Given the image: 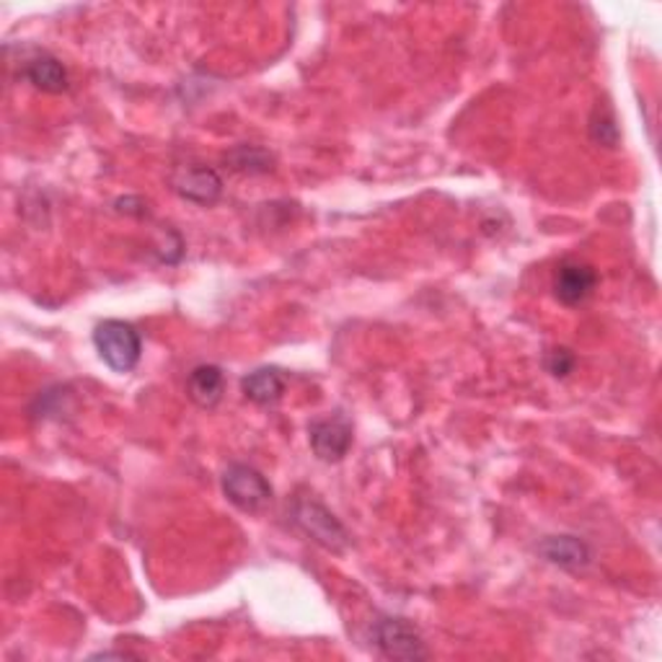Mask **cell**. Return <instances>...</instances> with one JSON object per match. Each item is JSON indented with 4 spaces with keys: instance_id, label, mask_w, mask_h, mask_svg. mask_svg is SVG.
<instances>
[{
    "instance_id": "1",
    "label": "cell",
    "mask_w": 662,
    "mask_h": 662,
    "mask_svg": "<svg viewBox=\"0 0 662 662\" xmlns=\"http://www.w3.org/2000/svg\"><path fill=\"white\" fill-rule=\"evenodd\" d=\"M290 515H293L295 528L303 530L321 549L331 551V554H344L350 549L347 528L316 497H295Z\"/></svg>"
},
{
    "instance_id": "2",
    "label": "cell",
    "mask_w": 662,
    "mask_h": 662,
    "mask_svg": "<svg viewBox=\"0 0 662 662\" xmlns=\"http://www.w3.org/2000/svg\"><path fill=\"white\" fill-rule=\"evenodd\" d=\"M94 347L99 357L114 372H130L137 368L143 355V340L130 321L107 319L96 323L94 329Z\"/></svg>"
},
{
    "instance_id": "3",
    "label": "cell",
    "mask_w": 662,
    "mask_h": 662,
    "mask_svg": "<svg viewBox=\"0 0 662 662\" xmlns=\"http://www.w3.org/2000/svg\"><path fill=\"white\" fill-rule=\"evenodd\" d=\"M372 645L385 660L419 662L430 658L422 634L409 618L402 616H381L372 621Z\"/></svg>"
},
{
    "instance_id": "4",
    "label": "cell",
    "mask_w": 662,
    "mask_h": 662,
    "mask_svg": "<svg viewBox=\"0 0 662 662\" xmlns=\"http://www.w3.org/2000/svg\"><path fill=\"white\" fill-rule=\"evenodd\" d=\"M220 487H223L225 500L233 507H238L241 513L257 515L272 505L274 489L265 479V474L257 471L254 466L231 464L225 468L223 479H220Z\"/></svg>"
},
{
    "instance_id": "5",
    "label": "cell",
    "mask_w": 662,
    "mask_h": 662,
    "mask_svg": "<svg viewBox=\"0 0 662 662\" xmlns=\"http://www.w3.org/2000/svg\"><path fill=\"white\" fill-rule=\"evenodd\" d=\"M171 189L186 203L210 207L223 197V179L212 166L205 163H182L174 166V171L169 174Z\"/></svg>"
},
{
    "instance_id": "6",
    "label": "cell",
    "mask_w": 662,
    "mask_h": 662,
    "mask_svg": "<svg viewBox=\"0 0 662 662\" xmlns=\"http://www.w3.org/2000/svg\"><path fill=\"white\" fill-rule=\"evenodd\" d=\"M308 440L316 458L323 464H340L352 448V422L340 412L314 419L308 427Z\"/></svg>"
},
{
    "instance_id": "7",
    "label": "cell",
    "mask_w": 662,
    "mask_h": 662,
    "mask_svg": "<svg viewBox=\"0 0 662 662\" xmlns=\"http://www.w3.org/2000/svg\"><path fill=\"white\" fill-rule=\"evenodd\" d=\"M598 269L592 265H585V261H562L554 272V298L562 303V306H583L585 301L596 293L598 287Z\"/></svg>"
},
{
    "instance_id": "8",
    "label": "cell",
    "mask_w": 662,
    "mask_h": 662,
    "mask_svg": "<svg viewBox=\"0 0 662 662\" xmlns=\"http://www.w3.org/2000/svg\"><path fill=\"white\" fill-rule=\"evenodd\" d=\"M538 556L543 562L554 564L559 569H585L592 562V551L583 538L562 534V536H547L541 543H538Z\"/></svg>"
},
{
    "instance_id": "9",
    "label": "cell",
    "mask_w": 662,
    "mask_h": 662,
    "mask_svg": "<svg viewBox=\"0 0 662 662\" xmlns=\"http://www.w3.org/2000/svg\"><path fill=\"white\" fill-rule=\"evenodd\" d=\"M225 372L218 365H197L186 378V396L199 409H216L223 402Z\"/></svg>"
},
{
    "instance_id": "10",
    "label": "cell",
    "mask_w": 662,
    "mask_h": 662,
    "mask_svg": "<svg viewBox=\"0 0 662 662\" xmlns=\"http://www.w3.org/2000/svg\"><path fill=\"white\" fill-rule=\"evenodd\" d=\"M285 372L280 368H272V365H267V368H257L252 370L248 376H244V381H241V391H244V396L252 404L257 406H274L280 402L282 396H285Z\"/></svg>"
},
{
    "instance_id": "11",
    "label": "cell",
    "mask_w": 662,
    "mask_h": 662,
    "mask_svg": "<svg viewBox=\"0 0 662 662\" xmlns=\"http://www.w3.org/2000/svg\"><path fill=\"white\" fill-rule=\"evenodd\" d=\"M24 78L32 83L34 88L45 94H65L71 88V75H68L65 65L54 58V54L41 52L37 58L26 60Z\"/></svg>"
},
{
    "instance_id": "12",
    "label": "cell",
    "mask_w": 662,
    "mask_h": 662,
    "mask_svg": "<svg viewBox=\"0 0 662 662\" xmlns=\"http://www.w3.org/2000/svg\"><path fill=\"white\" fill-rule=\"evenodd\" d=\"M225 163L241 176H265L274 171V156L261 145H236L225 154Z\"/></svg>"
},
{
    "instance_id": "13",
    "label": "cell",
    "mask_w": 662,
    "mask_h": 662,
    "mask_svg": "<svg viewBox=\"0 0 662 662\" xmlns=\"http://www.w3.org/2000/svg\"><path fill=\"white\" fill-rule=\"evenodd\" d=\"M590 137H592V143L603 145V148H616V145H618V140H621L618 124H616V117H613L609 107H600V103H598V107L592 109Z\"/></svg>"
},
{
    "instance_id": "14",
    "label": "cell",
    "mask_w": 662,
    "mask_h": 662,
    "mask_svg": "<svg viewBox=\"0 0 662 662\" xmlns=\"http://www.w3.org/2000/svg\"><path fill=\"white\" fill-rule=\"evenodd\" d=\"M575 365H577V357L569 347H554L543 355V368H547L551 378H562L564 381V378L572 376Z\"/></svg>"
},
{
    "instance_id": "15",
    "label": "cell",
    "mask_w": 662,
    "mask_h": 662,
    "mask_svg": "<svg viewBox=\"0 0 662 662\" xmlns=\"http://www.w3.org/2000/svg\"><path fill=\"white\" fill-rule=\"evenodd\" d=\"M114 210L120 212V216H130V218L148 216V205H145L143 197H120L114 203Z\"/></svg>"
},
{
    "instance_id": "16",
    "label": "cell",
    "mask_w": 662,
    "mask_h": 662,
    "mask_svg": "<svg viewBox=\"0 0 662 662\" xmlns=\"http://www.w3.org/2000/svg\"><path fill=\"white\" fill-rule=\"evenodd\" d=\"M109 658L124 660V658H135V654H130V652H96V654H91V660H109Z\"/></svg>"
}]
</instances>
